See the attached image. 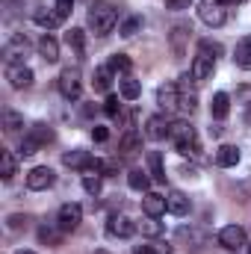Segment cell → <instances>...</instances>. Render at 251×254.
<instances>
[{"label": "cell", "instance_id": "obj_7", "mask_svg": "<svg viewBox=\"0 0 251 254\" xmlns=\"http://www.w3.org/2000/svg\"><path fill=\"white\" fill-rule=\"evenodd\" d=\"M27 51H30L27 36H12V39L3 45V63H6V65H24Z\"/></svg>", "mask_w": 251, "mask_h": 254}, {"label": "cell", "instance_id": "obj_12", "mask_svg": "<svg viewBox=\"0 0 251 254\" xmlns=\"http://www.w3.org/2000/svg\"><path fill=\"white\" fill-rule=\"evenodd\" d=\"M107 234H110V237H119V240H127V237H133V234H136V222H130L127 216L113 213V216H110V222H107Z\"/></svg>", "mask_w": 251, "mask_h": 254}, {"label": "cell", "instance_id": "obj_34", "mask_svg": "<svg viewBox=\"0 0 251 254\" xmlns=\"http://www.w3.org/2000/svg\"><path fill=\"white\" fill-rule=\"evenodd\" d=\"M139 27H142V18H139V15H127L125 21L119 24V33H122V36H136Z\"/></svg>", "mask_w": 251, "mask_h": 254}, {"label": "cell", "instance_id": "obj_30", "mask_svg": "<svg viewBox=\"0 0 251 254\" xmlns=\"http://www.w3.org/2000/svg\"><path fill=\"white\" fill-rule=\"evenodd\" d=\"M24 127V116L15 113V110H3V130L6 133H18Z\"/></svg>", "mask_w": 251, "mask_h": 254}, {"label": "cell", "instance_id": "obj_35", "mask_svg": "<svg viewBox=\"0 0 251 254\" xmlns=\"http://www.w3.org/2000/svg\"><path fill=\"white\" fill-rule=\"evenodd\" d=\"M139 231H142V237H160V234H163V222L148 216V219L139 225Z\"/></svg>", "mask_w": 251, "mask_h": 254}, {"label": "cell", "instance_id": "obj_48", "mask_svg": "<svg viewBox=\"0 0 251 254\" xmlns=\"http://www.w3.org/2000/svg\"><path fill=\"white\" fill-rule=\"evenodd\" d=\"M15 254H36V252H27V249H21V252H15Z\"/></svg>", "mask_w": 251, "mask_h": 254}, {"label": "cell", "instance_id": "obj_39", "mask_svg": "<svg viewBox=\"0 0 251 254\" xmlns=\"http://www.w3.org/2000/svg\"><path fill=\"white\" fill-rule=\"evenodd\" d=\"M71 9H74V0H54V12H57L60 18H68Z\"/></svg>", "mask_w": 251, "mask_h": 254}, {"label": "cell", "instance_id": "obj_5", "mask_svg": "<svg viewBox=\"0 0 251 254\" xmlns=\"http://www.w3.org/2000/svg\"><path fill=\"white\" fill-rule=\"evenodd\" d=\"M57 86H60L63 98L77 101L80 92H83V74H80V68H65L63 74H60V80H57Z\"/></svg>", "mask_w": 251, "mask_h": 254}, {"label": "cell", "instance_id": "obj_17", "mask_svg": "<svg viewBox=\"0 0 251 254\" xmlns=\"http://www.w3.org/2000/svg\"><path fill=\"white\" fill-rule=\"evenodd\" d=\"M142 210H145V216H151V219H160V216L166 213V195L145 192V198H142Z\"/></svg>", "mask_w": 251, "mask_h": 254}, {"label": "cell", "instance_id": "obj_20", "mask_svg": "<svg viewBox=\"0 0 251 254\" xmlns=\"http://www.w3.org/2000/svg\"><path fill=\"white\" fill-rule=\"evenodd\" d=\"M237 163H240V148H237V145H222V148L216 151V166L231 169V166H237Z\"/></svg>", "mask_w": 251, "mask_h": 254}, {"label": "cell", "instance_id": "obj_4", "mask_svg": "<svg viewBox=\"0 0 251 254\" xmlns=\"http://www.w3.org/2000/svg\"><path fill=\"white\" fill-rule=\"evenodd\" d=\"M198 18L207 27H222L228 21V6L222 0H201L198 3Z\"/></svg>", "mask_w": 251, "mask_h": 254}, {"label": "cell", "instance_id": "obj_1", "mask_svg": "<svg viewBox=\"0 0 251 254\" xmlns=\"http://www.w3.org/2000/svg\"><path fill=\"white\" fill-rule=\"evenodd\" d=\"M169 139L175 142V148H178L184 157H198V154H201L198 133H195V127L189 125V122H184V119L172 122V127H169Z\"/></svg>", "mask_w": 251, "mask_h": 254}, {"label": "cell", "instance_id": "obj_28", "mask_svg": "<svg viewBox=\"0 0 251 254\" xmlns=\"http://www.w3.org/2000/svg\"><path fill=\"white\" fill-rule=\"evenodd\" d=\"M127 184H130V190H136V192H148V187H151V178H148L142 169H130Z\"/></svg>", "mask_w": 251, "mask_h": 254}, {"label": "cell", "instance_id": "obj_23", "mask_svg": "<svg viewBox=\"0 0 251 254\" xmlns=\"http://www.w3.org/2000/svg\"><path fill=\"white\" fill-rule=\"evenodd\" d=\"M228 113H231V98L225 92H216L213 104H210V116L213 119H228Z\"/></svg>", "mask_w": 251, "mask_h": 254}, {"label": "cell", "instance_id": "obj_6", "mask_svg": "<svg viewBox=\"0 0 251 254\" xmlns=\"http://www.w3.org/2000/svg\"><path fill=\"white\" fill-rule=\"evenodd\" d=\"M80 222H83V207L80 204H74V201H68L60 207V216H57V228L63 231V234H71V231H77L80 228Z\"/></svg>", "mask_w": 251, "mask_h": 254}, {"label": "cell", "instance_id": "obj_21", "mask_svg": "<svg viewBox=\"0 0 251 254\" xmlns=\"http://www.w3.org/2000/svg\"><path fill=\"white\" fill-rule=\"evenodd\" d=\"M189 33H192V27H189V24H178V27L172 30V51H175V57H184V54H187L184 42L189 39Z\"/></svg>", "mask_w": 251, "mask_h": 254}, {"label": "cell", "instance_id": "obj_46", "mask_svg": "<svg viewBox=\"0 0 251 254\" xmlns=\"http://www.w3.org/2000/svg\"><path fill=\"white\" fill-rule=\"evenodd\" d=\"M246 125L251 127V104H246Z\"/></svg>", "mask_w": 251, "mask_h": 254}, {"label": "cell", "instance_id": "obj_27", "mask_svg": "<svg viewBox=\"0 0 251 254\" xmlns=\"http://www.w3.org/2000/svg\"><path fill=\"white\" fill-rule=\"evenodd\" d=\"M0 163H3V172H0V178L9 184V181L18 175V160H15V154H12V151H3V154H0Z\"/></svg>", "mask_w": 251, "mask_h": 254}, {"label": "cell", "instance_id": "obj_18", "mask_svg": "<svg viewBox=\"0 0 251 254\" xmlns=\"http://www.w3.org/2000/svg\"><path fill=\"white\" fill-rule=\"evenodd\" d=\"M63 163L68 166V169L86 172V169H89V166H92L95 160H92V154H89V151H80V148H77V151H68V154H65V157H63Z\"/></svg>", "mask_w": 251, "mask_h": 254}, {"label": "cell", "instance_id": "obj_14", "mask_svg": "<svg viewBox=\"0 0 251 254\" xmlns=\"http://www.w3.org/2000/svg\"><path fill=\"white\" fill-rule=\"evenodd\" d=\"M119 151H122V157H136L142 151V133L127 127V133L119 139Z\"/></svg>", "mask_w": 251, "mask_h": 254}, {"label": "cell", "instance_id": "obj_32", "mask_svg": "<svg viewBox=\"0 0 251 254\" xmlns=\"http://www.w3.org/2000/svg\"><path fill=\"white\" fill-rule=\"evenodd\" d=\"M65 45H68L71 51L83 54V48H86V33H83V30H68V33H65Z\"/></svg>", "mask_w": 251, "mask_h": 254}, {"label": "cell", "instance_id": "obj_16", "mask_svg": "<svg viewBox=\"0 0 251 254\" xmlns=\"http://www.w3.org/2000/svg\"><path fill=\"white\" fill-rule=\"evenodd\" d=\"M166 210L172 216H187L189 213V198L181 190H169L166 192Z\"/></svg>", "mask_w": 251, "mask_h": 254}, {"label": "cell", "instance_id": "obj_44", "mask_svg": "<svg viewBox=\"0 0 251 254\" xmlns=\"http://www.w3.org/2000/svg\"><path fill=\"white\" fill-rule=\"evenodd\" d=\"M166 3H169L172 9H187V6L192 3V0H166Z\"/></svg>", "mask_w": 251, "mask_h": 254}, {"label": "cell", "instance_id": "obj_29", "mask_svg": "<svg viewBox=\"0 0 251 254\" xmlns=\"http://www.w3.org/2000/svg\"><path fill=\"white\" fill-rule=\"evenodd\" d=\"M113 68L110 65H104V68H98L95 71V80H92V86H95V92H107L110 89V83H113Z\"/></svg>", "mask_w": 251, "mask_h": 254}, {"label": "cell", "instance_id": "obj_19", "mask_svg": "<svg viewBox=\"0 0 251 254\" xmlns=\"http://www.w3.org/2000/svg\"><path fill=\"white\" fill-rule=\"evenodd\" d=\"M39 54H42L45 63H57V60H60V42L45 33V36L39 39Z\"/></svg>", "mask_w": 251, "mask_h": 254}, {"label": "cell", "instance_id": "obj_37", "mask_svg": "<svg viewBox=\"0 0 251 254\" xmlns=\"http://www.w3.org/2000/svg\"><path fill=\"white\" fill-rule=\"evenodd\" d=\"M104 113H107L110 119H119V116H122V104H119L116 95H110V98L104 101Z\"/></svg>", "mask_w": 251, "mask_h": 254}, {"label": "cell", "instance_id": "obj_3", "mask_svg": "<svg viewBox=\"0 0 251 254\" xmlns=\"http://www.w3.org/2000/svg\"><path fill=\"white\" fill-rule=\"evenodd\" d=\"M51 139H54V130H51V125L39 122V125H33L27 133H24V139H21V154H24V157L39 154V148H42V145H48Z\"/></svg>", "mask_w": 251, "mask_h": 254}, {"label": "cell", "instance_id": "obj_43", "mask_svg": "<svg viewBox=\"0 0 251 254\" xmlns=\"http://www.w3.org/2000/svg\"><path fill=\"white\" fill-rule=\"evenodd\" d=\"M92 139H95V142H107V139H110V130L95 125V130H92Z\"/></svg>", "mask_w": 251, "mask_h": 254}, {"label": "cell", "instance_id": "obj_31", "mask_svg": "<svg viewBox=\"0 0 251 254\" xmlns=\"http://www.w3.org/2000/svg\"><path fill=\"white\" fill-rule=\"evenodd\" d=\"M101 169H95V172H83V190L89 192V195H98L101 192Z\"/></svg>", "mask_w": 251, "mask_h": 254}, {"label": "cell", "instance_id": "obj_8", "mask_svg": "<svg viewBox=\"0 0 251 254\" xmlns=\"http://www.w3.org/2000/svg\"><path fill=\"white\" fill-rule=\"evenodd\" d=\"M219 246H225L228 252H237V249H246L249 246V237L240 225H228L219 231Z\"/></svg>", "mask_w": 251, "mask_h": 254}, {"label": "cell", "instance_id": "obj_47", "mask_svg": "<svg viewBox=\"0 0 251 254\" xmlns=\"http://www.w3.org/2000/svg\"><path fill=\"white\" fill-rule=\"evenodd\" d=\"M225 6H234V3H243V0H222Z\"/></svg>", "mask_w": 251, "mask_h": 254}, {"label": "cell", "instance_id": "obj_33", "mask_svg": "<svg viewBox=\"0 0 251 254\" xmlns=\"http://www.w3.org/2000/svg\"><path fill=\"white\" fill-rule=\"evenodd\" d=\"M110 68H113L116 74H130L133 63H130V57H127V54H113V57H110Z\"/></svg>", "mask_w": 251, "mask_h": 254}, {"label": "cell", "instance_id": "obj_49", "mask_svg": "<svg viewBox=\"0 0 251 254\" xmlns=\"http://www.w3.org/2000/svg\"><path fill=\"white\" fill-rule=\"evenodd\" d=\"M246 252H249V254H251V243H249V246H246Z\"/></svg>", "mask_w": 251, "mask_h": 254}, {"label": "cell", "instance_id": "obj_24", "mask_svg": "<svg viewBox=\"0 0 251 254\" xmlns=\"http://www.w3.org/2000/svg\"><path fill=\"white\" fill-rule=\"evenodd\" d=\"M148 169H151V181L166 184V166H163L160 151H148Z\"/></svg>", "mask_w": 251, "mask_h": 254}, {"label": "cell", "instance_id": "obj_11", "mask_svg": "<svg viewBox=\"0 0 251 254\" xmlns=\"http://www.w3.org/2000/svg\"><path fill=\"white\" fill-rule=\"evenodd\" d=\"M157 104L166 110V113H175L178 104H181V86L178 83H166L157 89Z\"/></svg>", "mask_w": 251, "mask_h": 254}, {"label": "cell", "instance_id": "obj_50", "mask_svg": "<svg viewBox=\"0 0 251 254\" xmlns=\"http://www.w3.org/2000/svg\"><path fill=\"white\" fill-rule=\"evenodd\" d=\"M86 3H92V6H95V0H86Z\"/></svg>", "mask_w": 251, "mask_h": 254}, {"label": "cell", "instance_id": "obj_41", "mask_svg": "<svg viewBox=\"0 0 251 254\" xmlns=\"http://www.w3.org/2000/svg\"><path fill=\"white\" fill-rule=\"evenodd\" d=\"M39 240L48 243V246H60V234L51 231V228H42V231H39Z\"/></svg>", "mask_w": 251, "mask_h": 254}, {"label": "cell", "instance_id": "obj_9", "mask_svg": "<svg viewBox=\"0 0 251 254\" xmlns=\"http://www.w3.org/2000/svg\"><path fill=\"white\" fill-rule=\"evenodd\" d=\"M54 184H57V175H54V169H51V166H36V169L27 175V187H30V190H36V192L51 190Z\"/></svg>", "mask_w": 251, "mask_h": 254}, {"label": "cell", "instance_id": "obj_10", "mask_svg": "<svg viewBox=\"0 0 251 254\" xmlns=\"http://www.w3.org/2000/svg\"><path fill=\"white\" fill-rule=\"evenodd\" d=\"M213 68H216V57H210L207 51H198L195 60H192V80L195 83H204L213 77Z\"/></svg>", "mask_w": 251, "mask_h": 254}, {"label": "cell", "instance_id": "obj_2", "mask_svg": "<svg viewBox=\"0 0 251 254\" xmlns=\"http://www.w3.org/2000/svg\"><path fill=\"white\" fill-rule=\"evenodd\" d=\"M86 24H89V30H92L95 36H110V33L116 30V24H119V12H116L113 6H107V3H98V6L89 9Z\"/></svg>", "mask_w": 251, "mask_h": 254}, {"label": "cell", "instance_id": "obj_36", "mask_svg": "<svg viewBox=\"0 0 251 254\" xmlns=\"http://www.w3.org/2000/svg\"><path fill=\"white\" fill-rule=\"evenodd\" d=\"M195 107H198L195 92H181V104H178V110H181V113H195Z\"/></svg>", "mask_w": 251, "mask_h": 254}, {"label": "cell", "instance_id": "obj_45", "mask_svg": "<svg viewBox=\"0 0 251 254\" xmlns=\"http://www.w3.org/2000/svg\"><path fill=\"white\" fill-rule=\"evenodd\" d=\"M133 254H160V252H157L154 246H136V252Z\"/></svg>", "mask_w": 251, "mask_h": 254}, {"label": "cell", "instance_id": "obj_26", "mask_svg": "<svg viewBox=\"0 0 251 254\" xmlns=\"http://www.w3.org/2000/svg\"><path fill=\"white\" fill-rule=\"evenodd\" d=\"M119 92H122L125 101H136V98L142 95V86H139V80H133V77H122V80H119Z\"/></svg>", "mask_w": 251, "mask_h": 254}, {"label": "cell", "instance_id": "obj_42", "mask_svg": "<svg viewBox=\"0 0 251 254\" xmlns=\"http://www.w3.org/2000/svg\"><path fill=\"white\" fill-rule=\"evenodd\" d=\"M27 222H30V219H27V216H21V213H12V216H9V228H12V231L27 228Z\"/></svg>", "mask_w": 251, "mask_h": 254}, {"label": "cell", "instance_id": "obj_15", "mask_svg": "<svg viewBox=\"0 0 251 254\" xmlns=\"http://www.w3.org/2000/svg\"><path fill=\"white\" fill-rule=\"evenodd\" d=\"M169 127H172V122H169L166 116H151V119L145 122V136L154 139V142H160V139L169 136Z\"/></svg>", "mask_w": 251, "mask_h": 254}, {"label": "cell", "instance_id": "obj_22", "mask_svg": "<svg viewBox=\"0 0 251 254\" xmlns=\"http://www.w3.org/2000/svg\"><path fill=\"white\" fill-rule=\"evenodd\" d=\"M33 21L39 24V27H45V30H54V27H60V15L57 12H51V9H45V6H39L36 12H33Z\"/></svg>", "mask_w": 251, "mask_h": 254}, {"label": "cell", "instance_id": "obj_25", "mask_svg": "<svg viewBox=\"0 0 251 254\" xmlns=\"http://www.w3.org/2000/svg\"><path fill=\"white\" fill-rule=\"evenodd\" d=\"M234 63L240 65V68H246V71H251V36L237 45V51H234Z\"/></svg>", "mask_w": 251, "mask_h": 254}, {"label": "cell", "instance_id": "obj_40", "mask_svg": "<svg viewBox=\"0 0 251 254\" xmlns=\"http://www.w3.org/2000/svg\"><path fill=\"white\" fill-rule=\"evenodd\" d=\"M101 175L104 178H116L119 175V160H104L101 163Z\"/></svg>", "mask_w": 251, "mask_h": 254}, {"label": "cell", "instance_id": "obj_38", "mask_svg": "<svg viewBox=\"0 0 251 254\" xmlns=\"http://www.w3.org/2000/svg\"><path fill=\"white\" fill-rule=\"evenodd\" d=\"M198 51H207L210 57H222V45H216V42H210V39H201V42H198Z\"/></svg>", "mask_w": 251, "mask_h": 254}, {"label": "cell", "instance_id": "obj_13", "mask_svg": "<svg viewBox=\"0 0 251 254\" xmlns=\"http://www.w3.org/2000/svg\"><path fill=\"white\" fill-rule=\"evenodd\" d=\"M6 80L12 89H30L33 86V71L27 65H9L6 68Z\"/></svg>", "mask_w": 251, "mask_h": 254}]
</instances>
